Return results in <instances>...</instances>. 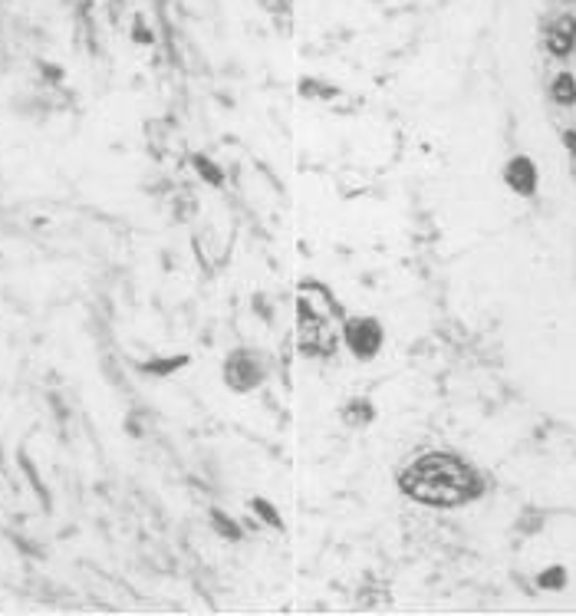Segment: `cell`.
I'll list each match as a JSON object with an SVG mask.
<instances>
[{"instance_id":"cell-12","label":"cell","mask_w":576,"mask_h":616,"mask_svg":"<svg viewBox=\"0 0 576 616\" xmlns=\"http://www.w3.org/2000/svg\"><path fill=\"white\" fill-rule=\"evenodd\" d=\"M537 583H540V590H563L566 570L563 567H550V570H543L537 577Z\"/></svg>"},{"instance_id":"cell-2","label":"cell","mask_w":576,"mask_h":616,"mask_svg":"<svg viewBox=\"0 0 576 616\" xmlns=\"http://www.w3.org/2000/svg\"><path fill=\"white\" fill-rule=\"evenodd\" d=\"M297 314H300V343H303V352H333L336 340H333V333L326 330L320 310H313V307L306 303V297L297 303Z\"/></svg>"},{"instance_id":"cell-1","label":"cell","mask_w":576,"mask_h":616,"mask_svg":"<svg viewBox=\"0 0 576 616\" xmlns=\"http://www.w3.org/2000/svg\"><path fill=\"white\" fill-rule=\"evenodd\" d=\"M399 488L412 501L431 504V508H454V504L475 501L481 494V475L461 462L458 455H422L415 465L399 475Z\"/></svg>"},{"instance_id":"cell-8","label":"cell","mask_w":576,"mask_h":616,"mask_svg":"<svg viewBox=\"0 0 576 616\" xmlns=\"http://www.w3.org/2000/svg\"><path fill=\"white\" fill-rule=\"evenodd\" d=\"M343 419L352 422V425H365V422H372V405L365 403V399H352V403L343 409Z\"/></svg>"},{"instance_id":"cell-10","label":"cell","mask_w":576,"mask_h":616,"mask_svg":"<svg viewBox=\"0 0 576 616\" xmlns=\"http://www.w3.org/2000/svg\"><path fill=\"white\" fill-rule=\"evenodd\" d=\"M251 508H254V514L261 517V521H267L274 530H283V517L277 514V508L270 501H263V498H254L251 501Z\"/></svg>"},{"instance_id":"cell-14","label":"cell","mask_w":576,"mask_h":616,"mask_svg":"<svg viewBox=\"0 0 576 616\" xmlns=\"http://www.w3.org/2000/svg\"><path fill=\"white\" fill-rule=\"evenodd\" d=\"M563 138H566V149H570V152L576 155V129H566V136H563Z\"/></svg>"},{"instance_id":"cell-4","label":"cell","mask_w":576,"mask_h":616,"mask_svg":"<svg viewBox=\"0 0 576 616\" xmlns=\"http://www.w3.org/2000/svg\"><path fill=\"white\" fill-rule=\"evenodd\" d=\"M224 376H227V386H231V389L251 392V389H257V386H261L263 369L257 366V359H254L251 352H234V356L227 359Z\"/></svg>"},{"instance_id":"cell-3","label":"cell","mask_w":576,"mask_h":616,"mask_svg":"<svg viewBox=\"0 0 576 616\" xmlns=\"http://www.w3.org/2000/svg\"><path fill=\"white\" fill-rule=\"evenodd\" d=\"M346 346H349L359 359H369V356H376L379 346H382V327H379L376 320H346Z\"/></svg>"},{"instance_id":"cell-5","label":"cell","mask_w":576,"mask_h":616,"mask_svg":"<svg viewBox=\"0 0 576 616\" xmlns=\"http://www.w3.org/2000/svg\"><path fill=\"white\" fill-rule=\"evenodd\" d=\"M504 181L511 185L517 195H534L537 191V168L527 155H513L507 168H504Z\"/></svg>"},{"instance_id":"cell-7","label":"cell","mask_w":576,"mask_h":616,"mask_svg":"<svg viewBox=\"0 0 576 616\" xmlns=\"http://www.w3.org/2000/svg\"><path fill=\"white\" fill-rule=\"evenodd\" d=\"M550 92H553V99L560 102V106H573V102H576V79L570 73H560L557 79H553Z\"/></svg>"},{"instance_id":"cell-9","label":"cell","mask_w":576,"mask_h":616,"mask_svg":"<svg viewBox=\"0 0 576 616\" xmlns=\"http://www.w3.org/2000/svg\"><path fill=\"white\" fill-rule=\"evenodd\" d=\"M181 366H188V356H172V359H151L145 363L142 369L149 373V376H168V373H175Z\"/></svg>"},{"instance_id":"cell-11","label":"cell","mask_w":576,"mask_h":616,"mask_svg":"<svg viewBox=\"0 0 576 616\" xmlns=\"http://www.w3.org/2000/svg\"><path fill=\"white\" fill-rule=\"evenodd\" d=\"M211 524H217V534L227 537V541H238V537H240V528L224 514V511H217V508L211 511Z\"/></svg>"},{"instance_id":"cell-13","label":"cell","mask_w":576,"mask_h":616,"mask_svg":"<svg viewBox=\"0 0 576 616\" xmlns=\"http://www.w3.org/2000/svg\"><path fill=\"white\" fill-rule=\"evenodd\" d=\"M195 168L201 172V178H204V181H211V185H224V175H221V168H217V165H211L208 159L195 155Z\"/></svg>"},{"instance_id":"cell-6","label":"cell","mask_w":576,"mask_h":616,"mask_svg":"<svg viewBox=\"0 0 576 616\" xmlns=\"http://www.w3.org/2000/svg\"><path fill=\"white\" fill-rule=\"evenodd\" d=\"M550 53L553 56H570V50H573V43H576V20L573 17H560L557 24L550 26Z\"/></svg>"}]
</instances>
